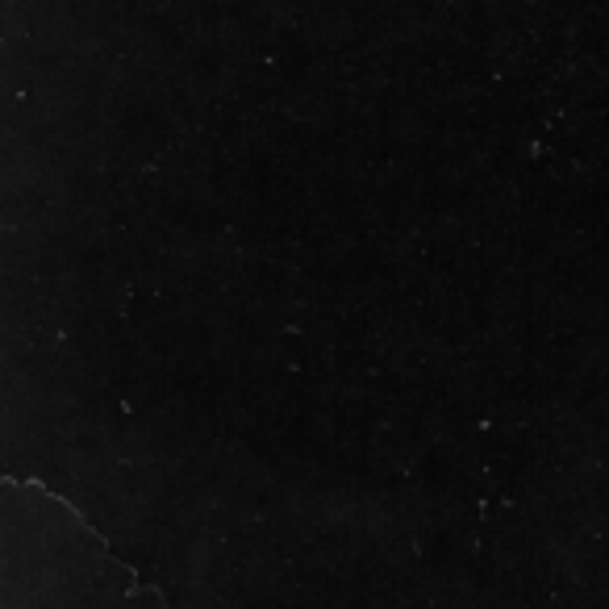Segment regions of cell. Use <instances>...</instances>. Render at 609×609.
I'll use <instances>...</instances> for the list:
<instances>
[{"mask_svg":"<svg viewBox=\"0 0 609 609\" xmlns=\"http://www.w3.org/2000/svg\"><path fill=\"white\" fill-rule=\"evenodd\" d=\"M9 493L29 530L4 510V609H163L55 497L21 485Z\"/></svg>","mask_w":609,"mask_h":609,"instance_id":"6da1fadb","label":"cell"}]
</instances>
